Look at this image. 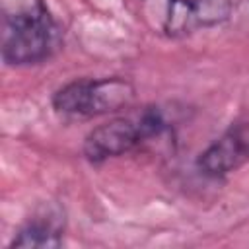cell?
Segmentation results:
<instances>
[{"label": "cell", "mask_w": 249, "mask_h": 249, "mask_svg": "<svg viewBox=\"0 0 249 249\" xmlns=\"http://www.w3.org/2000/svg\"><path fill=\"white\" fill-rule=\"evenodd\" d=\"M249 161V123L233 124L198 158V167L208 177H224Z\"/></svg>", "instance_id": "5b68a950"}, {"label": "cell", "mask_w": 249, "mask_h": 249, "mask_svg": "<svg viewBox=\"0 0 249 249\" xmlns=\"http://www.w3.org/2000/svg\"><path fill=\"white\" fill-rule=\"evenodd\" d=\"M230 14L231 0H169L163 29L169 37H179L198 27L218 25Z\"/></svg>", "instance_id": "277c9868"}, {"label": "cell", "mask_w": 249, "mask_h": 249, "mask_svg": "<svg viewBox=\"0 0 249 249\" xmlns=\"http://www.w3.org/2000/svg\"><path fill=\"white\" fill-rule=\"evenodd\" d=\"M134 99V88L124 78L78 80L62 86L53 105L58 113L70 117H93L115 113L128 107Z\"/></svg>", "instance_id": "3957f363"}, {"label": "cell", "mask_w": 249, "mask_h": 249, "mask_svg": "<svg viewBox=\"0 0 249 249\" xmlns=\"http://www.w3.org/2000/svg\"><path fill=\"white\" fill-rule=\"evenodd\" d=\"M167 121L160 109H146L138 117H117L95 126L84 140V156L91 163L123 156L142 142L160 136Z\"/></svg>", "instance_id": "7a4b0ae2"}, {"label": "cell", "mask_w": 249, "mask_h": 249, "mask_svg": "<svg viewBox=\"0 0 249 249\" xmlns=\"http://www.w3.org/2000/svg\"><path fill=\"white\" fill-rule=\"evenodd\" d=\"M56 45V27L43 0H2V58L35 64Z\"/></svg>", "instance_id": "6da1fadb"}, {"label": "cell", "mask_w": 249, "mask_h": 249, "mask_svg": "<svg viewBox=\"0 0 249 249\" xmlns=\"http://www.w3.org/2000/svg\"><path fill=\"white\" fill-rule=\"evenodd\" d=\"M62 230V212L54 206H49L25 222V226L12 239L10 247H60Z\"/></svg>", "instance_id": "8992f818"}]
</instances>
